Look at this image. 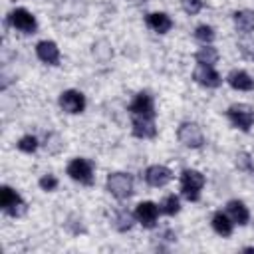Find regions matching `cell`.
<instances>
[{
	"instance_id": "5bb4252c",
	"label": "cell",
	"mask_w": 254,
	"mask_h": 254,
	"mask_svg": "<svg viewBox=\"0 0 254 254\" xmlns=\"http://www.w3.org/2000/svg\"><path fill=\"white\" fill-rule=\"evenodd\" d=\"M36 56L50 65H58L60 64V48L56 46V42L52 40H42L36 44Z\"/></svg>"
},
{
	"instance_id": "ac0fdd59",
	"label": "cell",
	"mask_w": 254,
	"mask_h": 254,
	"mask_svg": "<svg viewBox=\"0 0 254 254\" xmlns=\"http://www.w3.org/2000/svg\"><path fill=\"white\" fill-rule=\"evenodd\" d=\"M210 224H212V228H214V232L216 234H220V236H230L232 234V228H234V222H232V218L228 216V214H224V212H214L212 214V220H210Z\"/></svg>"
},
{
	"instance_id": "3957f363",
	"label": "cell",
	"mask_w": 254,
	"mask_h": 254,
	"mask_svg": "<svg viewBox=\"0 0 254 254\" xmlns=\"http://www.w3.org/2000/svg\"><path fill=\"white\" fill-rule=\"evenodd\" d=\"M67 175L79 185L91 187L93 185V163L83 157H75L67 163Z\"/></svg>"
},
{
	"instance_id": "5b68a950",
	"label": "cell",
	"mask_w": 254,
	"mask_h": 254,
	"mask_svg": "<svg viewBox=\"0 0 254 254\" xmlns=\"http://www.w3.org/2000/svg\"><path fill=\"white\" fill-rule=\"evenodd\" d=\"M0 206H2V210L6 212V214H10V216H22L24 212H26V202H24V198L12 189V187H8V185H4L2 187V190H0Z\"/></svg>"
},
{
	"instance_id": "4316f807",
	"label": "cell",
	"mask_w": 254,
	"mask_h": 254,
	"mask_svg": "<svg viewBox=\"0 0 254 254\" xmlns=\"http://www.w3.org/2000/svg\"><path fill=\"white\" fill-rule=\"evenodd\" d=\"M40 189L46 190V192L56 190V189H58V179H56L54 175H44V177L40 179Z\"/></svg>"
},
{
	"instance_id": "277c9868",
	"label": "cell",
	"mask_w": 254,
	"mask_h": 254,
	"mask_svg": "<svg viewBox=\"0 0 254 254\" xmlns=\"http://www.w3.org/2000/svg\"><path fill=\"white\" fill-rule=\"evenodd\" d=\"M226 117L240 131H250V127L254 125V111L246 103H234V105H230L226 109Z\"/></svg>"
},
{
	"instance_id": "9c48e42d",
	"label": "cell",
	"mask_w": 254,
	"mask_h": 254,
	"mask_svg": "<svg viewBox=\"0 0 254 254\" xmlns=\"http://www.w3.org/2000/svg\"><path fill=\"white\" fill-rule=\"evenodd\" d=\"M192 79H194L196 83L204 85V87H218V85L222 83L220 73H218L212 65H208V64H198V65L194 67V71H192Z\"/></svg>"
},
{
	"instance_id": "ba28073f",
	"label": "cell",
	"mask_w": 254,
	"mask_h": 254,
	"mask_svg": "<svg viewBox=\"0 0 254 254\" xmlns=\"http://www.w3.org/2000/svg\"><path fill=\"white\" fill-rule=\"evenodd\" d=\"M60 107L65 111V113H71V115H77L85 109V97L81 91L77 89H65L62 91L60 95Z\"/></svg>"
},
{
	"instance_id": "9a60e30c",
	"label": "cell",
	"mask_w": 254,
	"mask_h": 254,
	"mask_svg": "<svg viewBox=\"0 0 254 254\" xmlns=\"http://www.w3.org/2000/svg\"><path fill=\"white\" fill-rule=\"evenodd\" d=\"M226 83L232 89H238V91H252L254 89V79L244 69H232L226 75Z\"/></svg>"
},
{
	"instance_id": "52a82bcc",
	"label": "cell",
	"mask_w": 254,
	"mask_h": 254,
	"mask_svg": "<svg viewBox=\"0 0 254 254\" xmlns=\"http://www.w3.org/2000/svg\"><path fill=\"white\" fill-rule=\"evenodd\" d=\"M8 20H10V24H12L16 30H20V32H24V34H34L36 28H38V22H36L34 14L28 12L26 8H14V10L8 14Z\"/></svg>"
},
{
	"instance_id": "4fadbf2b",
	"label": "cell",
	"mask_w": 254,
	"mask_h": 254,
	"mask_svg": "<svg viewBox=\"0 0 254 254\" xmlns=\"http://www.w3.org/2000/svg\"><path fill=\"white\" fill-rule=\"evenodd\" d=\"M133 121V135L139 139H153L157 135V127H155V117H141V115H131Z\"/></svg>"
},
{
	"instance_id": "ffe728a7",
	"label": "cell",
	"mask_w": 254,
	"mask_h": 254,
	"mask_svg": "<svg viewBox=\"0 0 254 254\" xmlns=\"http://www.w3.org/2000/svg\"><path fill=\"white\" fill-rule=\"evenodd\" d=\"M113 226L119 230V232H125L133 226V214L127 210V208H117L113 212Z\"/></svg>"
},
{
	"instance_id": "cb8c5ba5",
	"label": "cell",
	"mask_w": 254,
	"mask_h": 254,
	"mask_svg": "<svg viewBox=\"0 0 254 254\" xmlns=\"http://www.w3.org/2000/svg\"><path fill=\"white\" fill-rule=\"evenodd\" d=\"M18 149L22 153H34L38 149V139L34 135H24L20 141H18Z\"/></svg>"
},
{
	"instance_id": "44dd1931",
	"label": "cell",
	"mask_w": 254,
	"mask_h": 254,
	"mask_svg": "<svg viewBox=\"0 0 254 254\" xmlns=\"http://www.w3.org/2000/svg\"><path fill=\"white\" fill-rule=\"evenodd\" d=\"M194 60H196L198 64H208V65H212V64H216V60H218V52H216L212 46L204 44V48H200V50L194 54Z\"/></svg>"
},
{
	"instance_id": "484cf974",
	"label": "cell",
	"mask_w": 254,
	"mask_h": 254,
	"mask_svg": "<svg viewBox=\"0 0 254 254\" xmlns=\"http://www.w3.org/2000/svg\"><path fill=\"white\" fill-rule=\"evenodd\" d=\"M181 6H183V10H185L189 16H194V14L200 12L202 0H181Z\"/></svg>"
},
{
	"instance_id": "30bf717a",
	"label": "cell",
	"mask_w": 254,
	"mask_h": 254,
	"mask_svg": "<svg viewBox=\"0 0 254 254\" xmlns=\"http://www.w3.org/2000/svg\"><path fill=\"white\" fill-rule=\"evenodd\" d=\"M159 210H161V208H159L155 202L143 200V202H139L137 208H135V218H137V222L143 224L145 228H153V226L157 224Z\"/></svg>"
},
{
	"instance_id": "2e32d148",
	"label": "cell",
	"mask_w": 254,
	"mask_h": 254,
	"mask_svg": "<svg viewBox=\"0 0 254 254\" xmlns=\"http://www.w3.org/2000/svg\"><path fill=\"white\" fill-rule=\"evenodd\" d=\"M145 22H147V26H149L153 32H157V34H167V32L173 28V20H171V16L165 14V12H151V14H147Z\"/></svg>"
},
{
	"instance_id": "e0dca14e",
	"label": "cell",
	"mask_w": 254,
	"mask_h": 254,
	"mask_svg": "<svg viewBox=\"0 0 254 254\" xmlns=\"http://www.w3.org/2000/svg\"><path fill=\"white\" fill-rule=\"evenodd\" d=\"M226 210H228V216L232 218V222H236V224H248V220H250V212H248V208H246V204L242 202V200H228L226 202Z\"/></svg>"
},
{
	"instance_id": "d4e9b609",
	"label": "cell",
	"mask_w": 254,
	"mask_h": 254,
	"mask_svg": "<svg viewBox=\"0 0 254 254\" xmlns=\"http://www.w3.org/2000/svg\"><path fill=\"white\" fill-rule=\"evenodd\" d=\"M62 147H64V143H62V139H60L58 133H48L46 135V149L50 153H60Z\"/></svg>"
},
{
	"instance_id": "83f0119b",
	"label": "cell",
	"mask_w": 254,
	"mask_h": 254,
	"mask_svg": "<svg viewBox=\"0 0 254 254\" xmlns=\"http://www.w3.org/2000/svg\"><path fill=\"white\" fill-rule=\"evenodd\" d=\"M236 159H238L236 163H238L240 169H248V171H252V163H250V157H248L246 153H240Z\"/></svg>"
},
{
	"instance_id": "6da1fadb",
	"label": "cell",
	"mask_w": 254,
	"mask_h": 254,
	"mask_svg": "<svg viewBox=\"0 0 254 254\" xmlns=\"http://www.w3.org/2000/svg\"><path fill=\"white\" fill-rule=\"evenodd\" d=\"M204 175L194 171V169H185L181 173V192L187 200L196 202L200 198V190L204 187Z\"/></svg>"
},
{
	"instance_id": "8fae6325",
	"label": "cell",
	"mask_w": 254,
	"mask_h": 254,
	"mask_svg": "<svg viewBox=\"0 0 254 254\" xmlns=\"http://www.w3.org/2000/svg\"><path fill=\"white\" fill-rule=\"evenodd\" d=\"M131 115H141V117H155V101L147 91H141L135 95V99L129 103Z\"/></svg>"
},
{
	"instance_id": "7c38bea8",
	"label": "cell",
	"mask_w": 254,
	"mask_h": 254,
	"mask_svg": "<svg viewBox=\"0 0 254 254\" xmlns=\"http://www.w3.org/2000/svg\"><path fill=\"white\" fill-rule=\"evenodd\" d=\"M171 179H173V173L165 165H151L145 171V183L151 185V187H155V189L165 187L167 183H171Z\"/></svg>"
},
{
	"instance_id": "8992f818",
	"label": "cell",
	"mask_w": 254,
	"mask_h": 254,
	"mask_svg": "<svg viewBox=\"0 0 254 254\" xmlns=\"http://www.w3.org/2000/svg\"><path fill=\"white\" fill-rule=\"evenodd\" d=\"M177 137H179V141H181L185 147H190V149H198V147H202V143H204L202 129H200L196 123H192V121L181 123L179 129H177Z\"/></svg>"
},
{
	"instance_id": "7a4b0ae2",
	"label": "cell",
	"mask_w": 254,
	"mask_h": 254,
	"mask_svg": "<svg viewBox=\"0 0 254 254\" xmlns=\"http://www.w3.org/2000/svg\"><path fill=\"white\" fill-rule=\"evenodd\" d=\"M105 187L115 198L125 200L133 194V177L127 173H109Z\"/></svg>"
},
{
	"instance_id": "d6986e66",
	"label": "cell",
	"mask_w": 254,
	"mask_h": 254,
	"mask_svg": "<svg viewBox=\"0 0 254 254\" xmlns=\"http://www.w3.org/2000/svg\"><path fill=\"white\" fill-rule=\"evenodd\" d=\"M232 18H234V26L238 32H242V34L254 32V12L252 10H238L232 14Z\"/></svg>"
},
{
	"instance_id": "7402d4cb",
	"label": "cell",
	"mask_w": 254,
	"mask_h": 254,
	"mask_svg": "<svg viewBox=\"0 0 254 254\" xmlns=\"http://www.w3.org/2000/svg\"><path fill=\"white\" fill-rule=\"evenodd\" d=\"M179 210H181V202H179V196H175V194H169V196H165V198H163V202H161V212H165V214L173 216V214H177Z\"/></svg>"
},
{
	"instance_id": "603a6c76",
	"label": "cell",
	"mask_w": 254,
	"mask_h": 254,
	"mask_svg": "<svg viewBox=\"0 0 254 254\" xmlns=\"http://www.w3.org/2000/svg\"><path fill=\"white\" fill-rule=\"evenodd\" d=\"M214 28L212 26H206V24H200V26H196L194 28V38L198 40V42H202V44H210L212 40H214Z\"/></svg>"
}]
</instances>
